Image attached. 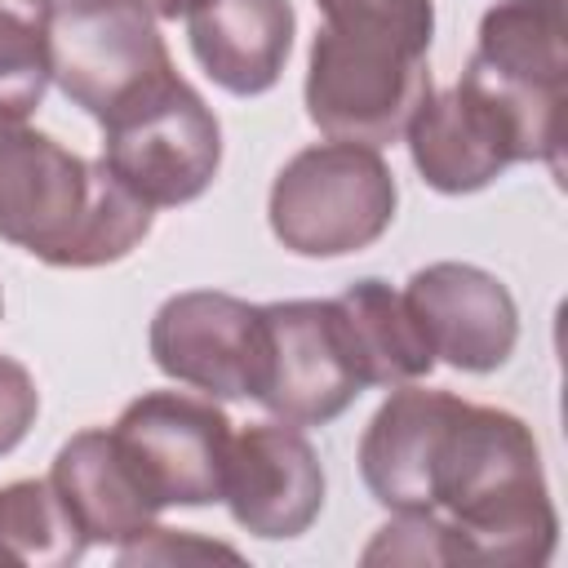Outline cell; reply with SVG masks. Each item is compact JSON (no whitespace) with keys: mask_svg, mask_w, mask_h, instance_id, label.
<instances>
[{"mask_svg":"<svg viewBox=\"0 0 568 568\" xmlns=\"http://www.w3.org/2000/svg\"><path fill=\"white\" fill-rule=\"evenodd\" d=\"M426 515L448 528L462 564H546L559 541V515L528 422L457 399L430 453Z\"/></svg>","mask_w":568,"mask_h":568,"instance_id":"1","label":"cell"},{"mask_svg":"<svg viewBox=\"0 0 568 568\" xmlns=\"http://www.w3.org/2000/svg\"><path fill=\"white\" fill-rule=\"evenodd\" d=\"M306 115L324 138L386 146L430 93L435 0H315Z\"/></svg>","mask_w":568,"mask_h":568,"instance_id":"2","label":"cell"},{"mask_svg":"<svg viewBox=\"0 0 568 568\" xmlns=\"http://www.w3.org/2000/svg\"><path fill=\"white\" fill-rule=\"evenodd\" d=\"M155 209L142 204L102 160L67 151L58 138L0 111V240L49 266H106L129 257Z\"/></svg>","mask_w":568,"mask_h":568,"instance_id":"3","label":"cell"},{"mask_svg":"<svg viewBox=\"0 0 568 568\" xmlns=\"http://www.w3.org/2000/svg\"><path fill=\"white\" fill-rule=\"evenodd\" d=\"M399 186L377 146L315 142L271 182L266 217L275 240L297 257H346L368 248L395 222Z\"/></svg>","mask_w":568,"mask_h":568,"instance_id":"4","label":"cell"},{"mask_svg":"<svg viewBox=\"0 0 568 568\" xmlns=\"http://www.w3.org/2000/svg\"><path fill=\"white\" fill-rule=\"evenodd\" d=\"M404 138L422 182L444 195L484 191L524 160H541L555 173L564 169V138L546 133L510 98H501L470 71H462L453 89H430L417 102Z\"/></svg>","mask_w":568,"mask_h":568,"instance_id":"5","label":"cell"},{"mask_svg":"<svg viewBox=\"0 0 568 568\" xmlns=\"http://www.w3.org/2000/svg\"><path fill=\"white\" fill-rule=\"evenodd\" d=\"M49 71L98 124L178 75L155 18L133 0H58L49 22Z\"/></svg>","mask_w":568,"mask_h":568,"instance_id":"6","label":"cell"},{"mask_svg":"<svg viewBox=\"0 0 568 568\" xmlns=\"http://www.w3.org/2000/svg\"><path fill=\"white\" fill-rule=\"evenodd\" d=\"M102 164L151 209L200 200L222 164V124L209 102L169 75L102 124Z\"/></svg>","mask_w":568,"mask_h":568,"instance_id":"7","label":"cell"},{"mask_svg":"<svg viewBox=\"0 0 568 568\" xmlns=\"http://www.w3.org/2000/svg\"><path fill=\"white\" fill-rule=\"evenodd\" d=\"M111 439L160 510L222 501L231 417L213 399L186 390H146L124 404Z\"/></svg>","mask_w":568,"mask_h":568,"instance_id":"8","label":"cell"},{"mask_svg":"<svg viewBox=\"0 0 568 568\" xmlns=\"http://www.w3.org/2000/svg\"><path fill=\"white\" fill-rule=\"evenodd\" d=\"M151 359L209 399H257L266 386L262 306L213 288L173 293L151 320Z\"/></svg>","mask_w":568,"mask_h":568,"instance_id":"9","label":"cell"},{"mask_svg":"<svg viewBox=\"0 0 568 568\" xmlns=\"http://www.w3.org/2000/svg\"><path fill=\"white\" fill-rule=\"evenodd\" d=\"M266 386L257 404L288 426H324L342 417L368 386L346 346L333 297L266 302Z\"/></svg>","mask_w":568,"mask_h":568,"instance_id":"10","label":"cell"},{"mask_svg":"<svg viewBox=\"0 0 568 568\" xmlns=\"http://www.w3.org/2000/svg\"><path fill=\"white\" fill-rule=\"evenodd\" d=\"M222 501L262 541L302 537L324 510V466L311 439L288 422H257L231 435Z\"/></svg>","mask_w":568,"mask_h":568,"instance_id":"11","label":"cell"},{"mask_svg":"<svg viewBox=\"0 0 568 568\" xmlns=\"http://www.w3.org/2000/svg\"><path fill=\"white\" fill-rule=\"evenodd\" d=\"M470 75L510 98L546 133L564 138L568 102V13L564 0H497L479 18Z\"/></svg>","mask_w":568,"mask_h":568,"instance_id":"12","label":"cell"},{"mask_svg":"<svg viewBox=\"0 0 568 568\" xmlns=\"http://www.w3.org/2000/svg\"><path fill=\"white\" fill-rule=\"evenodd\" d=\"M404 302L435 359L462 373H493L519 342L510 288L470 262H430L404 284Z\"/></svg>","mask_w":568,"mask_h":568,"instance_id":"13","label":"cell"},{"mask_svg":"<svg viewBox=\"0 0 568 568\" xmlns=\"http://www.w3.org/2000/svg\"><path fill=\"white\" fill-rule=\"evenodd\" d=\"M293 0H195L186 13L191 53L235 98L275 89L293 49Z\"/></svg>","mask_w":568,"mask_h":568,"instance_id":"14","label":"cell"},{"mask_svg":"<svg viewBox=\"0 0 568 568\" xmlns=\"http://www.w3.org/2000/svg\"><path fill=\"white\" fill-rule=\"evenodd\" d=\"M49 484L62 497L67 515L75 519V528L84 532L89 546L93 541L98 546H129L155 528L160 506L142 493V484L124 466L111 430L93 426V430L71 435L53 457Z\"/></svg>","mask_w":568,"mask_h":568,"instance_id":"15","label":"cell"},{"mask_svg":"<svg viewBox=\"0 0 568 568\" xmlns=\"http://www.w3.org/2000/svg\"><path fill=\"white\" fill-rule=\"evenodd\" d=\"M346 346L355 355V368L364 386H404L422 382L435 368V355L404 302L386 280H355L333 297Z\"/></svg>","mask_w":568,"mask_h":568,"instance_id":"16","label":"cell"},{"mask_svg":"<svg viewBox=\"0 0 568 568\" xmlns=\"http://www.w3.org/2000/svg\"><path fill=\"white\" fill-rule=\"evenodd\" d=\"M89 550L49 479H13L0 488V564L62 568Z\"/></svg>","mask_w":568,"mask_h":568,"instance_id":"17","label":"cell"},{"mask_svg":"<svg viewBox=\"0 0 568 568\" xmlns=\"http://www.w3.org/2000/svg\"><path fill=\"white\" fill-rule=\"evenodd\" d=\"M58 0H0V111L31 115L53 80L49 22Z\"/></svg>","mask_w":568,"mask_h":568,"instance_id":"18","label":"cell"},{"mask_svg":"<svg viewBox=\"0 0 568 568\" xmlns=\"http://www.w3.org/2000/svg\"><path fill=\"white\" fill-rule=\"evenodd\" d=\"M364 564H462L448 528L435 515H399L377 528L364 550Z\"/></svg>","mask_w":568,"mask_h":568,"instance_id":"19","label":"cell"},{"mask_svg":"<svg viewBox=\"0 0 568 568\" xmlns=\"http://www.w3.org/2000/svg\"><path fill=\"white\" fill-rule=\"evenodd\" d=\"M36 413H40L36 377L27 373V364L0 355V457L27 439V430L36 426Z\"/></svg>","mask_w":568,"mask_h":568,"instance_id":"20","label":"cell"},{"mask_svg":"<svg viewBox=\"0 0 568 568\" xmlns=\"http://www.w3.org/2000/svg\"><path fill=\"white\" fill-rule=\"evenodd\" d=\"M173 559H240V555L222 541H200L173 528H151L138 541L120 546V564H173Z\"/></svg>","mask_w":568,"mask_h":568,"instance_id":"21","label":"cell"},{"mask_svg":"<svg viewBox=\"0 0 568 568\" xmlns=\"http://www.w3.org/2000/svg\"><path fill=\"white\" fill-rule=\"evenodd\" d=\"M142 13H151L155 22H173V18H186L195 0H133Z\"/></svg>","mask_w":568,"mask_h":568,"instance_id":"22","label":"cell"},{"mask_svg":"<svg viewBox=\"0 0 568 568\" xmlns=\"http://www.w3.org/2000/svg\"><path fill=\"white\" fill-rule=\"evenodd\" d=\"M0 311H4V297H0Z\"/></svg>","mask_w":568,"mask_h":568,"instance_id":"23","label":"cell"}]
</instances>
